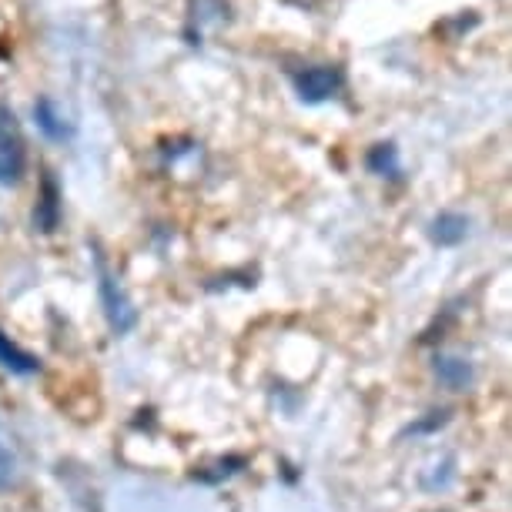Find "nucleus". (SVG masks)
I'll use <instances>...</instances> for the list:
<instances>
[{
  "mask_svg": "<svg viewBox=\"0 0 512 512\" xmlns=\"http://www.w3.org/2000/svg\"><path fill=\"white\" fill-rule=\"evenodd\" d=\"M241 466H245V459H221L215 462V469L218 472H201V482H221V479H228V476H235V472H241Z\"/></svg>",
  "mask_w": 512,
  "mask_h": 512,
  "instance_id": "9b49d317",
  "label": "nucleus"
},
{
  "mask_svg": "<svg viewBox=\"0 0 512 512\" xmlns=\"http://www.w3.org/2000/svg\"><path fill=\"white\" fill-rule=\"evenodd\" d=\"M369 168L375 175H399V154H395L392 144H379V148L369 151Z\"/></svg>",
  "mask_w": 512,
  "mask_h": 512,
  "instance_id": "1a4fd4ad",
  "label": "nucleus"
},
{
  "mask_svg": "<svg viewBox=\"0 0 512 512\" xmlns=\"http://www.w3.org/2000/svg\"><path fill=\"white\" fill-rule=\"evenodd\" d=\"M0 369H7L14 375H34V372H41V362H37V355L24 352L21 345L11 342V335L0 332Z\"/></svg>",
  "mask_w": 512,
  "mask_h": 512,
  "instance_id": "20e7f679",
  "label": "nucleus"
},
{
  "mask_svg": "<svg viewBox=\"0 0 512 512\" xmlns=\"http://www.w3.org/2000/svg\"><path fill=\"white\" fill-rule=\"evenodd\" d=\"M436 375L439 382L446 385V389H469L472 385V365L466 359H452V355H439L436 359Z\"/></svg>",
  "mask_w": 512,
  "mask_h": 512,
  "instance_id": "39448f33",
  "label": "nucleus"
},
{
  "mask_svg": "<svg viewBox=\"0 0 512 512\" xmlns=\"http://www.w3.org/2000/svg\"><path fill=\"white\" fill-rule=\"evenodd\" d=\"M24 164H27V151H24L21 128H17L14 111L0 104V185H17L24 175Z\"/></svg>",
  "mask_w": 512,
  "mask_h": 512,
  "instance_id": "f257e3e1",
  "label": "nucleus"
},
{
  "mask_svg": "<svg viewBox=\"0 0 512 512\" xmlns=\"http://www.w3.org/2000/svg\"><path fill=\"white\" fill-rule=\"evenodd\" d=\"M14 482H17V452L7 442L4 432H0V492L11 489Z\"/></svg>",
  "mask_w": 512,
  "mask_h": 512,
  "instance_id": "9d476101",
  "label": "nucleus"
},
{
  "mask_svg": "<svg viewBox=\"0 0 512 512\" xmlns=\"http://www.w3.org/2000/svg\"><path fill=\"white\" fill-rule=\"evenodd\" d=\"M98 285H101V302H104V315H108V322H111V332L114 335L131 332L134 322H138V312H134V305L128 302V295L121 292L118 278L108 272L104 258H98Z\"/></svg>",
  "mask_w": 512,
  "mask_h": 512,
  "instance_id": "f03ea898",
  "label": "nucleus"
},
{
  "mask_svg": "<svg viewBox=\"0 0 512 512\" xmlns=\"http://www.w3.org/2000/svg\"><path fill=\"white\" fill-rule=\"evenodd\" d=\"M469 231V221L466 215H456V211H446V215H439L436 221H432L429 235L436 245H459L462 238H466Z\"/></svg>",
  "mask_w": 512,
  "mask_h": 512,
  "instance_id": "423d86ee",
  "label": "nucleus"
},
{
  "mask_svg": "<svg viewBox=\"0 0 512 512\" xmlns=\"http://www.w3.org/2000/svg\"><path fill=\"white\" fill-rule=\"evenodd\" d=\"M37 124L44 128V134H51L54 141H61V138H67L71 134V124L64 121V114L54 108V101H41L37 104Z\"/></svg>",
  "mask_w": 512,
  "mask_h": 512,
  "instance_id": "0eeeda50",
  "label": "nucleus"
},
{
  "mask_svg": "<svg viewBox=\"0 0 512 512\" xmlns=\"http://www.w3.org/2000/svg\"><path fill=\"white\" fill-rule=\"evenodd\" d=\"M292 81H295L298 98L308 101V104H322L328 98H335L338 88H342V71L332 64H315V67L298 71Z\"/></svg>",
  "mask_w": 512,
  "mask_h": 512,
  "instance_id": "7ed1b4c3",
  "label": "nucleus"
},
{
  "mask_svg": "<svg viewBox=\"0 0 512 512\" xmlns=\"http://www.w3.org/2000/svg\"><path fill=\"white\" fill-rule=\"evenodd\" d=\"M37 225H41V231L57 228V188L51 178H44V198L41 208H37Z\"/></svg>",
  "mask_w": 512,
  "mask_h": 512,
  "instance_id": "6e6552de",
  "label": "nucleus"
}]
</instances>
